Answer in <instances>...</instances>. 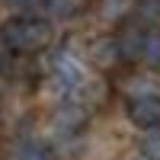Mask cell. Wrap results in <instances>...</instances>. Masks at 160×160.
<instances>
[{
    "instance_id": "obj_9",
    "label": "cell",
    "mask_w": 160,
    "mask_h": 160,
    "mask_svg": "<svg viewBox=\"0 0 160 160\" xmlns=\"http://www.w3.org/2000/svg\"><path fill=\"white\" fill-rule=\"evenodd\" d=\"M99 16H102V19H112V22L131 16V0H102Z\"/></svg>"
},
{
    "instance_id": "obj_1",
    "label": "cell",
    "mask_w": 160,
    "mask_h": 160,
    "mask_svg": "<svg viewBox=\"0 0 160 160\" xmlns=\"http://www.w3.org/2000/svg\"><path fill=\"white\" fill-rule=\"evenodd\" d=\"M0 38L13 55H38L51 45V22L38 19V16H13L0 26Z\"/></svg>"
},
{
    "instance_id": "obj_4",
    "label": "cell",
    "mask_w": 160,
    "mask_h": 160,
    "mask_svg": "<svg viewBox=\"0 0 160 160\" xmlns=\"http://www.w3.org/2000/svg\"><path fill=\"white\" fill-rule=\"evenodd\" d=\"M87 122H90V106H83L77 96L61 99L55 106V112H51V125H55V131H61V135H77Z\"/></svg>"
},
{
    "instance_id": "obj_12",
    "label": "cell",
    "mask_w": 160,
    "mask_h": 160,
    "mask_svg": "<svg viewBox=\"0 0 160 160\" xmlns=\"http://www.w3.org/2000/svg\"><path fill=\"white\" fill-rule=\"evenodd\" d=\"M10 58H13V51L3 45V38H0V71H7V64H10Z\"/></svg>"
},
{
    "instance_id": "obj_2",
    "label": "cell",
    "mask_w": 160,
    "mask_h": 160,
    "mask_svg": "<svg viewBox=\"0 0 160 160\" xmlns=\"http://www.w3.org/2000/svg\"><path fill=\"white\" fill-rule=\"evenodd\" d=\"M48 74H51L55 90L61 93V99L77 96V90L83 87V64H80V58L71 48H61L58 55L48 61Z\"/></svg>"
},
{
    "instance_id": "obj_6",
    "label": "cell",
    "mask_w": 160,
    "mask_h": 160,
    "mask_svg": "<svg viewBox=\"0 0 160 160\" xmlns=\"http://www.w3.org/2000/svg\"><path fill=\"white\" fill-rule=\"evenodd\" d=\"M144 26H138L135 19H128L118 26V32H115V42H118V51H122V61L128 64H135L141 61V48H144Z\"/></svg>"
},
{
    "instance_id": "obj_13",
    "label": "cell",
    "mask_w": 160,
    "mask_h": 160,
    "mask_svg": "<svg viewBox=\"0 0 160 160\" xmlns=\"http://www.w3.org/2000/svg\"><path fill=\"white\" fill-rule=\"evenodd\" d=\"M3 3H7V7H29L32 0H3Z\"/></svg>"
},
{
    "instance_id": "obj_8",
    "label": "cell",
    "mask_w": 160,
    "mask_h": 160,
    "mask_svg": "<svg viewBox=\"0 0 160 160\" xmlns=\"http://www.w3.org/2000/svg\"><path fill=\"white\" fill-rule=\"evenodd\" d=\"M141 61L148 64V68H157V71H160V26H157V29H148V32H144Z\"/></svg>"
},
{
    "instance_id": "obj_5",
    "label": "cell",
    "mask_w": 160,
    "mask_h": 160,
    "mask_svg": "<svg viewBox=\"0 0 160 160\" xmlns=\"http://www.w3.org/2000/svg\"><path fill=\"white\" fill-rule=\"evenodd\" d=\"M87 61H90L96 71H115L118 64H122V51H118L115 32H102V35H96V38H90V45H87Z\"/></svg>"
},
{
    "instance_id": "obj_3",
    "label": "cell",
    "mask_w": 160,
    "mask_h": 160,
    "mask_svg": "<svg viewBox=\"0 0 160 160\" xmlns=\"http://www.w3.org/2000/svg\"><path fill=\"white\" fill-rule=\"evenodd\" d=\"M125 115L135 128H160V96L157 93H138L125 102Z\"/></svg>"
},
{
    "instance_id": "obj_10",
    "label": "cell",
    "mask_w": 160,
    "mask_h": 160,
    "mask_svg": "<svg viewBox=\"0 0 160 160\" xmlns=\"http://www.w3.org/2000/svg\"><path fill=\"white\" fill-rule=\"evenodd\" d=\"M13 160H51V151L38 141H26L19 144V151L13 154Z\"/></svg>"
},
{
    "instance_id": "obj_11",
    "label": "cell",
    "mask_w": 160,
    "mask_h": 160,
    "mask_svg": "<svg viewBox=\"0 0 160 160\" xmlns=\"http://www.w3.org/2000/svg\"><path fill=\"white\" fill-rule=\"evenodd\" d=\"M141 157L144 160H160V128H151L141 138Z\"/></svg>"
},
{
    "instance_id": "obj_7",
    "label": "cell",
    "mask_w": 160,
    "mask_h": 160,
    "mask_svg": "<svg viewBox=\"0 0 160 160\" xmlns=\"http://www.w3.org/2000/svg\"><path fill=\"white\" fill-rule=\"evenodd\" d=\"M32 16L45 19V22H58V19H71L77 13V0H32Z\"/></svg>"
}]
</instances>
